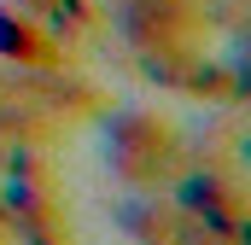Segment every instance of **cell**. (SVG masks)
Here are the masks:
<instances>
[{
    "label": "cell",
    "instance_id": "cell-1",
    "mask_svg": "<svg viewBox=\"0 0 251 245\" xmlns=\"http://www.w3.org/2000/svg\"><path fill=\"white\" fill-rule=\"evenodd\" d=\"M105 152H111V170L123 181H170L176 175V140H170V122L152 117H117V128L105 134Z\"/></svg>",
    "mask_w": 251,
    "mask_h": 245
},
{
    "label": "cell",
    "instance_id": "cell-2",
    "mask_svg": "<svg viewBox=\"0 0 251 245\" xmlns=\"http://www.w3.org/2000/svg\"><path fill=\"white\" fill-rule=\"evenodd\" d=\"M0 228H6V222H0Z\"/></svg>",
    "mask_w": 251,
    "mask_h": 245
}]
</instances>
